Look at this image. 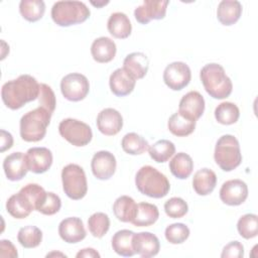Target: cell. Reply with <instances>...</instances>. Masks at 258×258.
I'll list each match as a JSON object with an SVG mask.
<instances>
[{"mask_svg": "<svg viewBox=\"0 0 258 258\" xmlns=\"http://www.w3.org/2000/svg\"><path fill=\"white\" fill-rule=\"evenodd\" d=\"M40 84L30 75H20L15 80L6 82L1 89L4 105L11 110H18L25 104L38 98Z\"/></svg>", "mask_w": 258, "mask_h": 258, "instance_id": "obj_1", "label": "cell"}, {"mask_svg": "<svg viewBox=\"0 0 258 258\" xmlns=\"http://www.w3.org/2000/svg\"><path fill=\"white\" fill-rule=\"evenodd\" d=\"M45 192L39 184L28 183L7 200L6 211L15 219H25L35 210L37 203Z\"/></svg>", "mask_w": 258, "mask_h": 258, "instance_id": "obj_2", "label": "cell"}, {"mask_svg": "<svg viewBox=\"0 0 258 258\" xmlns=\"http://www.w3.org/2000/svg\"><path fill=\"white\" fill-rule=\"evenodd\" d=\"M200 78L206 92L214 99H226L233 91L231 79L219 63L211 62L204 66L200 72Z\"/></svg>", "mask_w": 258, "mask_h": 258, "instance_id": "obj_3", "label": "cell"}, {"mask_svg": "<svg viewBox=\"0 0 258 258\" xmlns=\"http://www.w3.org/2000/svg\"><path fill=\"white\" fill-rule=\"evenodd\" d=\"M135 185L142 195L153 199L164 198L170 189L167 177L151 165L140 167L135 175Z\"/></svg>", "mask_w": 258, "mask_h": 258, "instance_id": "obj_4", "label": "cell"}, {"mask_svg": "<svg viewBox=\"0 0 258 258\" xmlns=\"http://www.w3.org/2000/svg\"><path fill=\"white\" fill-rule=\"evenodd\" d=\"M52 113L37 107L25 113L19 123L20 137L26 142H38L43 139L50 123Z\"/></svg>", "mask_w": 258, "mask_h": 258, "instance_id": "obj_5", "label": "cell"}, {"mask_svg": "<svg viewBox=\"0 0 258 258\" xmlns=\"http://www.w3.org/2000/svg\"><path fill=\"white\" fill-rule=\"evenodd\" d=\"M90 14V9L81 1H57L52 5L50 12L53 22L61 27L83 23Z\"/></svg>", "mask_w": 258, "mask_h": 258, "instance_id": "obj_6", "label": "cell"}, {"mask_svg": "<svg viewBox=\"0 0 258 258\" xmlns=\"http://www.w3.org/2000/svg\"><path fill=\"white\" fill-rule=\"evenodd\" d=\"M214 159L224 171H232L242 162V154L238 139L231 134L221 136L215 146Z\"/></svg>", "mask_w": 258, "mask_h": 258, "instance_id": "obj_7", "label": "cell"}, {"mask_svg": "<svg viewBox=\"0 0 258 258\" xmlns=\"http://www.w3.org/2000/svg\"><path fill=\"white\" fill-rule=\"evenodd\" d=\"M61 182L64 194L71 200H82L87 195V176L83 167L79 164L70 163L62 168Z\"/></svg>", "mask_w": 258, "mask_h": 258, "instance_id": "obj_8", "label": "cell"}, {"mask_svg": "<svg viewBox=\"0 0 258 258\" xmlns=\"http://www.w3.org/2000/svg\"><path fill=\"white\" fill-rule=\"evenodd\" d=\"M58 132L63 139L77 147L88 145L93 138L91 127L87 123L73 118L60 121Z\"/></svg>", "mask_w": 258, "mask_h": 258, "instance_id": "obj_9", "label": "cell"}, {"mask_svg": "<svg viewBox=\"0 0 258 258\" xmlns=\"http://www.w3.org/2000/svg\"><path fill=\"white\" fill-rule=\"evenodd\" d=\"M60 92L71 102L82 101L90 92L89 80L80 73L69 74L60 81Z\"/></svg>", "mask_w": 258, "mask_h": 258, "instance_id": "obj_10", "label": "cell"}, {"mask_svg": "<svg viewBox=\"0 0 258 258\" xmlns=\"http://www.w3.org/2000/svg\"><path fill=\"white\" fill-rule=\"evenodd\" d=\"M191 79L189 67L183 61H173L166 66L163 72V82L172 91L185 88Z\"/></svg>", "mask_w": 258, "mask_h": 258, "instance_id": "obj_11", "label": "cell"}, {"mask_svg": "<svg viewBox=\"0 0 258 258\" xmlns=\"http://www.w3.org/2000/svg\"><path fill=\"white\" fill-rule=\"evenodd\" d=\"M219 194L224 204L228 206H240L248 198V186L241 179H230L222 184Z\"/></svg>", "mask_w": 258, "mask_h": 258, "instance_id": "obj_12", "label": "cell"}, {"mask_svg": "<svg viewBox=\"0 0 258 258\" xmlns=\"http://www.w3.org/2000/svg\"><path fill=\"white\" fill-rule=\"evenodd\" d=\"M169 1L145 0L134 10V17L140 24H147L151 20L163 19L166 15V9Z\"/></svg>", "mask_w": 258, "mask_h": 258, "instance_id": "obj_13", "label": "cell"}, {"mask_svg": "<svg viewBox=\"0 0 258 258\" xmlns=\"http://www.w3.org/2000/svg\"><path fill=\"white\" fill-rule=\"evenodd\" d=\"M117 161L113 153L101 150L94 154L91 161V168L94 176L100 180L111 178L116 171Z\"/></svg>", "mask_w": 258, "mask_h": 258, "instance_id": "obj_14", "label": "cell"}, {"mask_svg": "<svg viewBox=\"0 0 258 258\" xmlns=\"http://www.w3.org/2000/svg\"><path fill=\"white\" fill-rule=\"evenodd\" d=\"M98 130L106 136L118 134L123 127V117L119 111L113 108L103 109L97 116Z\"/></svg>", "mask_w": 258, "mask_h": 258, "instance_id": "obj_15", "label": "cell"}, {"mask_svg": "<svg viewBox=\"0 0 258 258\" xmlns=\"http://www.w3.org/2000/svg\"><path fill=\"white\" fill-rule=\"evenodd\" d=\"M205 107L204 97L197 91H190L180 99L177 112L190 120L197 121L204 114Z\"/></svg>", "mask_w": 258, "mask_h": 258, "instance_id": "obj_16", "label": "cell"}, {"mask_svg": "<svg viewBox=\"0 0 258 258\" xmlns=\"http://www.w3.org/2000/svg\"><path fill=\"white\" fill-rule=\"evenodd\" d=\"M58 235L64 242L76 244L86 238L87 232L84 223L80 218L69 217L59 223Z\"/></svg>", "mask_w": 258, "mask_h": 258, "instance_id": "obj_17", "label": "cell"}, {"mask_svg": "<svg viewBox=\"0 0 258 258\" xmlns=\"http://www.w3.org/2000/svg\"><path fill=\"white\" fill-rule=\"evenodd\" d=\"M25 155L28 169L33 173H44L52 164V153L46 147H31Z\"/></svg>", "mask_w": 258, "mask_h": 258, "instance_id": "obj_18", "label": "cell"}, {"mask_svg": "<svg viewBox=\"0 0 258 258\" xmlns=\"http://www.w3.org/2000/svg\"><path fill=\"white\" fill-rule=\"evenodd\" d=\"M132 246L135 254H138L143 258L153 257L157 255L160 250L158 238L150 232L134 233L132 238Z\"/></svg>", "mask_w": 258, "mask_h": 258, "instance_id": "obj_19", "label": "cell"}, {"mask_svg": "<svg viewBox=\"0 0 258 258\" xmlns=\"http://www.w3.org/2000/svg\"><path fill=\"white\" fill-rule=\"evenodd\" d=\"M3 169L9 180H21L29 170L26 155L22 152H13L7 155L3 160Z\"/></svg>", "mask_w": 258, "mask_h": 258, "instance_id": "obj_20", "label": "cell"}, {"mask_svg": "<svg viewBox=\"0 0 258 258\" xmlns=\"http://www.w3.org/2000/svg\"><path fill=\"white\" fill-rule=\"evenodd\" d=\"M136 80L123 68L115 70L109 79L111 92L117 97H125L131 94L135 88Z\"/></svg>", "mask_w": 258, "mask_h": 258, "instance_id": "obj_21", "label": "cell"}, {"mask_svg": "<svg viewBox=\"0 0 258 258\" xmlns=\"http://www.w3.org/2000/svg\"><path fill=\"white\" fill-rule=\"evenodd\" d=\"M117 47L114 40L107 36L96 38L91 45V53L97 62L107 63L113 60L116 55Z\"/></svg>", "mask_w": 258, "mask_h": 258, "instance_id": "obj_22", "label": "cell"}, {"mask_svg": "<svg viewBox=\"0 0 258 258\" xmlns=\"http://www.w3.org/2000/svg\"><path fill=\"white\" fill-rule=\"evenodd\" d=\"M149 68V59L143 52H131L124 58L123 69L135 80L143 79Z\"/></svg>", "mask_w": 258, "mask_h": 258, "instance_id": "obj_23", "label": "cell"}, {"mask_svg": "<svg viewBox=\"0 0 258 258\" xmlns=\"http://www.w3.org/2000/svg\"><path fill=\"white\" fill-rule=\"evenodd\" d=\"M242 15V4L237 0H223L217 8V18L225 26L235 24Z\"/></svg>", "mask_w": 258, "mask_h": 258, "instance_id": "obj_24", "label": "cell"}, {"mask_svg": "<svg viewBox=\"0 0 258 258\" xmlns=\"http://www.w3.org/2000/svg\"><path fill=\"white\" fill-rule=\"evenodd\" d=\"M217 184L216 173L207 167L199 169L192 177V187L199 196H208L215 189Z\"/></svg>", "mask_w": 258, "mask_h": 258, "instance_id": "obj_25", "label": "cell"}, {"mask_svg": "<svg viewBox=\"0 0 258 258\" xmlns=\"http://www.w3.org/2000/svg\"><path fill=\"white\" fill-rule=\"evenodd\" d=\"M107 28L115 38L125 39L129 37L132 31V25L128 16L123 12H114L110 15Z\"/></svg>", "mask_w": 258, "mask_h": 258, "instance_id": "obj_26", "label": "cell"}, {"mask_svg": "<svg viewBox=\"0 0 258 258\" xmlns=\"http://www.w3.org/2000/svg\"><path fill=\"white\" fill-rule=\"evenodd\" d=\"M137 204L129 196H121L113 204L115 217L123 223H131L136 215Z\"/></svg>", "mask_w": 258, "mask_h": 258, "instance_id": "obj_27", "label": "cell"}, {"mask_svg": "<svg viewBox=\"0 0 258 258\" xmlns=\"http://www.w3.org/2000/svg\"><path fill=\"white\" fill-rule=\"evenodd\" d=\"M158 218V208L153 204L142 202L137 204L136 215L131 223L136 227H149L153 225Z\"/></svg>", "mask_w": 258, "mask_h": 258, "instance_id": "obj_28", "label": "cell"}, {"mask_svg": "<svg viewBox=\"0 0 258 258\" xmlns=\"http://www.w3.org/2000/svg\"><path fill=\"white\" fill-rule=\"evenodd\" d=\"M169 169L176 178L185 179L194 170L192 158L187 153L178 152L169 161Z\"/></svg>", "mask_w": 258, "mask_h": 258, "instance_id": "obj_29", "label": "cell"}, {"mask_svg": "<svg viewBox=\"0 0 258 258\" xmlns=\"http://www.w3.org/2000/svg\"><path fill=\"white\" fill-rule=\"evenodd\" d=\"M134 232L131 230H119L112 237V248L120 256L132 257L135 251L132 246Z\"/></svg>", "mask_w": 258, "mask_h": 258, "instance_id": "obj_30", "label": "cell"}, {"mask_svg": "<svg viewBox=\"0 0 258 258\" xmlns=\"http://www.w3.org/2000/svg\"><path fill=\"white\" fill-rule=\"evenodd\" d=\"M196 123L197 121L190 120L176 112L169 117L167 121V128L173 135L177 137H185L195 131Z\"/></svg>", "mask_w": 258, "mask_h": 258, "instance_id": "obj_31", "label": "cell"}, {"mask_svg": "<svg viewBox=\"0 0 258 258\" xmlns=\"http://www.w3.org/2000/svg\"><path fill=\"white\" fill-rule=\"evenodd\" d=\"M121 146L124 152L130 155H139L144 153L149 148L148 141L135 132H130L124 135L121 141Z\"/></svg>", "mask_w": 258, "mask_h": 258, "instance_id": "obj_32", "label": "cell"}, {"mask_svg": "<svg viewBox=\"0 0 258 258\" xmlns=\"http://www.w3.org/2000/svg\"><path fill=\"white\" fill-rule=\"evenodd\" d=\"M19 12L25 20L36 22L42 18L45 12V3L42 0H21Z\"/></svg>", "mask_w": 258, "mask_h": 258, "instance_id": "obj_33", "label": "cell"}, {"mask_svg": "<svg viewBox=\"0 0 258 258\" xmlns=\"http://www.w3.org/2000/svg\"><path fill=\"white\" fill-rule=\"evenodd\" d=\"M149 156L157 163L166 162L175 153L174 144L167 139H160L148 148Z\"/></svg>", "mask_w": 258, "mask_h": 258, "instance_id": "obj_34", "label": "cell"}, {"mask_svg": "<svg viewBox=\"0 0 258 258\" xmlns=\"http://www.w3.org/2000/svg\"><path fill=\"white\" fill-rule=\"evenodd\" d=\"M240 117L238 106L232 102H222L215 109L216 120L223 125L235 124Z\"/></svg>", "mask_w": 258, "mask_h": 258, "instance_id": "obj_35", "label": "cell"}, {"mask_svg": "<svg viewBox=\"0 0 258 258\" xmlns=\"http://www.w3.org/2000/svg\"><path fill=\"white\" fill-rule=\"evenodd\" d=\"M17 240L19 244L26 249L35 248L39 246L42 241V232L39 228L28 225L19 229Z\"/></svg>", "mask_w": 258, "mask_h": 258, "instance_id": "obj_36", "label": "cell"}, {"mask_svg": "<svg viewBox=\"0 0 258 258\" xmlns=\"http://www.w3.org/2000/svg\"><path fill=\"white\" fill-rule=\"evenodd\" d=\"M88 228L95 238L104 237L110 229L109 216L102 212L94 213L88 220Z\"/></svg>", "mask_w": 258, "mask_h": 258, "instance_id": "obj_37", "label": "cell"}, {"mask_svg": "<svg viewBox=\"0 0 258 258\" xmlns=\"http://www.w3.org/2000/svg\"><path fill=\"white\" fill-rule=\"evenodd\" d=\"M237 230L244 239L255 238L258 234V217L255 214L242 216L237 223Z\"/></svg>", "mask_w": 258, "mask_h": 258, "instance_id": "obj_38", "label": "cell"}, {"mask_svg": "<svg viewBox=\"0 0 258 258\" xmlns=\"http://www.w3.org/2000/svg\"><path fill=\"white\" fill-rule=\"evenodd\" d=\"M61 207L60 198L51 191H46L44 196L37 203L35 211L45 216H52L56 214Z\"/></svg>", "mask_w": 258, "mask_h": 258, "instance_id": "obj_39", "label": "cell"}, {"mask_svg": "<svg viewBox=\"0 0 258 258\" xmlns=\"http://www.w3.org/2000/svg\"><path fill=\"white\" fill-rule=\"evenodd\" d=\"M189 228L182 223H174L166 227L164 236L170 244H181L189 237Z\"/></svg>", "mask_w": 258, "mask_h": 258, "instance_id": "obj_40", "label": "cell"}, {"mask_svg": "<svg viewBox=\"0 0 258 258\" xmlns=\"http://www.w3.org/2000/svg\"><path fill=\"white\" fill-rule=\"evenodd\" d=\"M164 212L169 218L179 219L187 214L188 206L183 199L173 197L165 202Z\"/></svg>", "mask_w": 258, "mask_h": 258, "instance_id": "obj_41", "label": "cell"}, {"mask_svg": "<svg viewBox=\"0 0 258 258\" xmlns=\"http://www.w3.org/2000/svg\"><path fill=\"white\" fill-rule=\"evenodd\" d=\"M37 99H38L39 107L46 109L50 113L54 112L55 106H56L55 95H54L52 89L48 85L40 84L39 95H38Z\"/></svg>", "mask_w": 258, "mask_h": 258, "instance_id": "obj_42", "label": "cell"}, {"mask_svg": "<svg viewBox=\"0 0 258 258\" xmlns=\"http://www.w3.org/2000/svg\"><path fill=\"white\" fill-rule=\"evenodd\" d=\"M244 256V246L239 241L228 243L222 250V258H242Z\"/></svg>", "mask_w": 258, "mask_h": 258, "instance_id": "obj_43", "label": "cell"}, {"mask_svg": "<svg viewBox=\"0 0 258 258\" xmlns=\"http://www.w3.org/2000/svg\"><path fill=\"white\" fill-rule=\"evenodd\" d=\"M0 257H2V258H5V257L17 258L18 257L17 249L15 248V246L13 245V243L11 241L5 240V239H2L0 241Z\"/></svg>", "mask_w": 258, "mask_h": 258, "instance_id": "obj_44", "label": "cell"}, {"mask_svg": "<svg viewBox=\"0 0 258 258\" xmlns=\"http://www.w3.org/2000/svg\"><path fill=\"white\" fill-rule=\"evenodd\" d=\"M0 142H1V145H0L1 152H4V151L10 149L13 145V137H12L11 133L1 129L0 130Z\"/></svg>", "mask_w": 258, "mask_h": 258, "instance_id": "obj_45", "label": "cell"}, {"mask_svg": "<svg viewBox=\"0 0 258 258\" xmlns=\"http://www.w3.org/2000/svg\"><path fill=\"white\" fill-rule=\"evenodd\" d=\"M76 256L78 258H80V257L94 258V257H100V254L93 248H85V249H82L81 251H79Z\"/></svg>", "mask_w": 258, "mask_h": 258, "instance_id": "obj_46", "label": "cell"}, {"mask_svg": "<svg viewBox=\"0 0 258 258\" xmlns=\"http://www.w3.org/2000/svg\"><path fill=\"white\" fill-rule=\"evenodd\" d=\"M91 3H92L93 5H95V6H97V7H101V6H103V5H106V4H108V3H109V1H106V2H104V1H103V2H97V3L92 1Z\"/></svg>", "mask_w": 258, "mask_h": 258, "instance_id": "obj_47", "label": "cell"}, {"mask_svg": "<svg viewBox=\"0 0 258 258\" xmlns=\"http://www.w3.org/2000/svg\"><path fill=\"white\" fill-rule=\"evenodd\" d=\"M53 255H61V256H66L64 254H61V253H55V252H53V253L47 254V255H46V257H48V256H53Z\"/></svg>", "mask_w": 258, "mask_h": 258, "instance_id": "obj_48", "label": "cell"}]
</instances>
